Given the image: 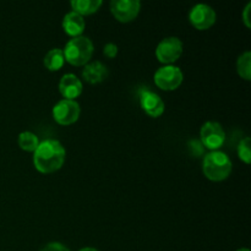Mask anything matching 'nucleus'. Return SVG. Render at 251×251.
Instances as JSON below:
<instances>
[{
  "label": "nucleus",
  "instance_id": "3",
  "mask_svg": "<svg viewBox=\"0 0 251 251\" xmlns=\"http://www.w3.org/2000/svg\"><path fill=\"white\" fill-rule=\"evenodd\" d=\"M93 51L95 47L92 41L86 36H78L71 38L66 43L63 53L65 61L69 64L74 66H85L92 59Z\"/></svg>",
  "mask_w": 251,
  "mask_h": 251
},
{
  "label": "nucleus",
  "instance_id": "23",
  "mask_svg": "<svg viewBox=\"0 0 251 251\" xmlns=\"http://www.w3.org/2000/svg\"><path fill=\"white\" fill-rule=\"evenodd\" d=\"M78 251H98V250L95 249V248H83V249H81Z\"/></svg>",
  "mask_w": 251,
  "mask_h": 251
},
{
  "label": "nucleus",
  "instance_id": "7",
  "mask_svg": "<svg viewBox=\"0 0 251 251\" xmlns=\"http://www.w3.org/2000/svg\"><path fill=\"white\" fill-rule=\"evenodd\" d=\"M53 119L60 125H71L80 118L81 108L76 100H61L53 107Z\"/></svg>",
  "mask_w": 251,
  "mask_h": 251
},
{
  "label": "nucleus",
  "instance_id": "8",
  "mask_svg": "<svg viewBox=\"0 0 251 251\" xmlns=\"http://www.w3.org/2000/svg\"><path fill=\"white\" fill-rule=\"evenodd\" d=\"M217 20L215 9L207 4H198L189 12V21L196 29L205 31L211 28Z\"/></svg>",
  "mask_w": 251,
  "mask_h": 251
},
{
  "label": "nucleus",
  "instance_id": "4",
  "mask_svg": "<svg viewBox=\"0 0 251 251\" xmlns=\"http://www.w3.org/2000/svg\"><path fill=\"white\" fill-rule=\"evenodd\" d=\"M154 83L163 91H174L183 83L184 75L176 65H164L154 73Z\"/></svg>",
  "mask_w": 251,
  "mask_h": 251
},
{
  "label": "nucleus",
  "instance_id": "2",
  "mask_svg": "<svg viewBox=\"0 0 251 251\" xmlns=\"http://www.w3.org/2000/svg\"><path fill=\"white\" fill-rule=\"evenodd\" d=\"M232 161L222 151H211L203 157L202 172L211 181L226 180L232 173Z\"/></svg>",
  "mask_w": 251,
  "mask_h": 251
},
{
  "label": "nucleus",
  "instance_id": "20",
  "mask_svg": "<svg viewBox=\"0 0 251 251\" xmlns=\"http://www.w3.org/2000/svg\"><path fill=\"white\" fill-rule=\"evenodd\" d=\"M41 251H70L64 244L58 242H53L47 244Z\"/></svg>",
  "mask_w": 251,
  "mask_h": 251
},
{
  "label": "nucleus",
  "instance_id": "24",
  "mask_svg": "<svg viewBox=\"0 0 251 251\" xmlns=\"http://www.w3.org/2000/svg\"><path fill=\"white\" fill-rule=\"evenodd\" d=\"M237 251H250V250L247 249V248H242V249H239V250H237Z\"/></svg>",
  "mask_w": 251,
  "mask_h": 251
},
{
  "label": "nucleus",
  "instance_id": "21",
  "mask_svg": "<svg viewBox=\"0 0 251 251\" xmlns=\"http://www.w3.org/2000/svg\"><path fill=\"white\" fill-rule=\"evenodd\" d=\"M189 145H190V146H194V149H189L190 150L191 154H195V151H198L196 152L198 156H200L201 153H203V146L200 141H198V140H193V141L189 142Z\"/></svg>",
  "mask_w": 251,
  "mask_h": 251
},
{
  "label": "nucleus",
  "instance_id": "9",
  "mask_svg": "<svg viewBox=\"0 0 251 251\" xmlns=\"http://www.w3.org/2000/svg\"><path fill=\"white\" fill-rule=\"evenodd\" d=\"M141 9L139 0H113L110 1V12L123 24L134 21Z\"/></svg>",
  "mask_w": 251,
  "mask_h": 251
},
{
  "label": "nucleus",
  "instance_id": "15",
  "mask_svg": "<svg viewBox=\"0 0 251 251\" xmlns=\"http://www.w3.org/2000/svg\"><path fill=\"white\" fill-rule=\"evenodd\" d=\"M44 66L48 69L49 71H58L65 64V58H64L63 49L60 48H53L46 54L43 60Z\"/></svg>",
  "mask_w": 251,
  "mask_h": 251
},
{
  "label": "nucleus",
  "instance_id": "6",
  "mask_svg": "<svg viewBox=\"0 0 251 251\" xmlns=\"http://www.w3.org/2000/svg\"><path fill=\"white\" fill-rule=\"evenodd\" d=\"M226 141V132L217 122H206L200 130V142L211 151H218Z\"/></svg>",
  "mask_w": 251,
  "mask_h": 251
},
{
  "label": "nucleus",
  "instance_id": "12",
  "mask_svg": "<svg viewBox=\"0 0 251 251\" xmlns=\"http://www.w3.org/2000/svg\"><path fill=\"white\" fill-rule=\"evenodd\" d=\"M108 68L100 61L95 60L91 63L86 64L82 70V77L85 78L86 82L91 85L100 83L108 77Z\"/></svg>",
  "mask_w": 251,
  "mask_h": 251
},
{
  "label": "nucleus",
  "instance_id": "16",
  "mask_svg": "<svg viewBox=\"0 0 251 251\" xmlns=\"http://www.w3.org/2000/svg\"><path fill=\"white\" fill-rule=\"evenodd\" d=\"M39 145L38 136L31 131H24L19 135V146L22 151L34 152Z\"/></svg>",
  "mask_w": 251,
  "mask_h": 251
},
{
  "label": "nucleus",
  "instance_id": "13",
  "mask_svg": "<svg viewBox=\"0 0 251 251\" xmlns=\"http://www.w3.org/2000/svg\"><path fill=\"white\" fill-rule=\"evenodd\" d=\"M61 26H63L64 32H65L66 34H69L70 37L75 38V37L82 36V32L85 31L86 24L82 16H80V15L76 14V12L70 11L64 16Z\"/></svg>",
  "mask_w": 251,
  "mask_h": 251
},
{
  "label": "nucleus",
  "instance_id": "22",
  "mask_svg": "<svg viewBox=\"0 0 251 251\" xmlns=\"http://www.w3.org/2000/svg\"><path fill=\"white\" fill-rule=\"evenodd\" d=\"M251 2H248L247 6H245L244 11H243L242 14V17H243V22L245 24V26L248 27V28H250L251 27V21H250V11H251Z\"/></svg>",
  "mask_w": 251,
  "mask_h": 251
},
{
  "label": "nucleus",
  "instance_id": "18",
  "mask_svg": "<svg viewBox=\"0 0 251 251\" xmlns=\"http://www.w3.org/2000/svg\"><path fill=\"white\" fill-rule=\"evenodd\" d=\"M238 156L244 163L249 164L251 162V151H250V137L240 140L238 145Z\"/></svg>",
  "mask_w": 251,
  "mask_h": 251
},
{
  "label": "nucleus",
  "instance_id": "17",
  "mask_svg": "<svg viewBox=\"0 0 251 251\" xmlns=\"http://www.w3.org/2000/svg\"><path fill=\"white\" fill-rule=\"evenodd\" d=\"M238 74L244 80L250 81L251 78V51H245L238 58L237 61Z\"/></svg>",
  "mask_w": 251,
  "mask_h": 251
},
{
  "label": "nucleus",
  "instance_id": "19",
  "mask_svg": "<svg viewBox=\"0 0 251 251\" xmlns=\"http://www.w3.org/2000/svg\"><path fill=\"white\" fill-rule=\"evenodd\" d=\"M103 54L108 59H113L118 55V46L115 43H107L103 48Z\"/></svg>",
  "mask_w": 251,
  "mask_h": 251
},
{
  "label": "nucleus",
  "instance_id": "1",
  "mask_svg": "<svg viewBox=\"0 0 251 251\" xmlns=\"http://www.w3.org/2000/svg\"><path fill=\"white\" fill-rule=\"evenodd\" d=\"M66 158V151L58 140L48 139L39 142L33 152L34 168L43 174H50L63 167Z\"/></svg>",
  "mask_w": 251,
  "mask_h": 251
},
{
  "label": "nucleus",
  "instance_id": "11",
  "mask_svg": "<svg viewBox=\"0 0 251 251\" xmlns=\"http://www.w3.org/2000/svg\"><path fill=\"white\" fill-rule=\"evenodd\" d=\"M83 86L80 78L74 74H65L59 82V92L64 100H75L82 93Z\"/></svg>",
  "mask_w": 251,
  "mask_h": 251
},
{
  "label": "nucleus",
  "instance_id": "14",
  "mask_svg": "<svg viewBox=\"0 0 251 251\" xmlns=\"http://www.w3.org/2000/svg\"><path fill=\"white\" fill-rule=\"evenodd\" d=\"M102 4V0H73L70 2L73 11L82 17L97 12Z\"/></svg>",
  "mask_w": 251,
  "mask_h": 251
},
{
  "label": "nucleus",
  "instance_id": "10",
  "mask_svg": "<svg viewBox=\"0 0 251 251\" xmlns=\"http://www.w3.org/2000/svg\"><path fill=\"white\" fill-rule=\"evenodd\" d=\"M139 100L144 112L152 118H159L166 109L163 100L147 87H141L139 90Z\"/></svg>",
  "mask_w": 251,
  "mask_h": 251
},
{
  "label": "nucleus",
  "instance_id": "5",
  "mask_svg": "<svg viewBox=\"0 0 251 251\" xmlns=\"http://www.w3.org/2000/svg\"><path fill=\"white\" fill-rule=\"evenodd\" d=\"M183 54V42L178 37H167L158 43L156 58L164 65H173Z\"/></svg>",
  "mask_w": 251,
  "mask_h": 251
}]
</instances>
